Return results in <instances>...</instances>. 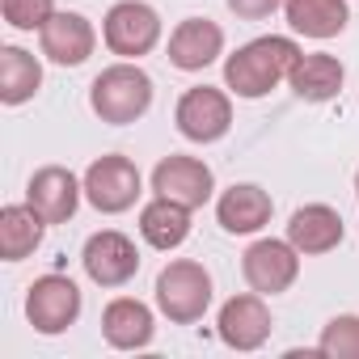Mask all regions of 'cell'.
I'll return each instance as SVG.
<instances>
[{
	"instance_id": "obj_1",
	"label": "cell",
	"mask_w": 359,
	"mask_h": 359,
	"mask_svg": "<svg viewBox=\"0 0 359 359\" xmlns=\"http://www.w3.org/2000/svg\"><path fill=\"white\" fill-rule=\"evenodd\" d=\"M300 55H304V51H300L292 39H283V34L254 39V43L237 47V51L224 60V85H229V93H237V97H245V102L266 97L275 85H283V81L292 76V68H296Z\"/></svg>"
},
{
	"instance_id": "obj_2",
	"label": "cell",
	"mask_w": 359,
	"mask_h": 359,
	"mask_svg": "<svg viewBox=\"0 0 359 359\" xmlns=\"http://www.w3.org/2000/svg\"><path fill=\"white\" fill-rule=\"evenodd\" d=\"M89 106H93V114L102 123L127 127V123L148 114V106H152V76L135 60H118V64H110V68H102L93 76Z\"/></svg>"
},
{
	"instance_id": "obj_3",
	"label": "cell",
	"mask_w": 359,
	"mask_h": 359,
	"mask_svg": "<svg viewBox=\"0 0 359 359\" xmlns=\"http://www.w3.org/2000/svg\"><path fill=\"white\" fill-rule=\"evenodd\" d=\"M208 304H212V275L199 262L173 258L156 275V309L173 325H195V321H203Z\"/></svg>"
},
{
	"instance_id": "obj_4",
	"label": "cell",
	"mask_w": 359,
	"mask_h": 359,
	"mask_svg": "<svg viewBox=\"0 0 359 359\" xmlns=\"http://www.w3.org/2000/svg\"><path fill=\"white\" fill-rule=\"evenodd\" d=\"M102 43L118 60H140L161 43V18L144 0H118L102 22Z\"/></svg>"
},
{
	"instance_id": "obj_5",
	"label": "cell",
	"mask_w": 359,
	"mask_h": 359,
	"mask_svg": "<svg viewBox=\"0 0 359 359\" xmlns=\"http://www.w3.org/2000/svg\"><path fill=\"white\" fill-rule=\"evenodd\" d=\"M81 182H85V199H89L102 216H118V212L135 208V199L144 195L140 169H135L127 156H118V152L97 156V161L85 169Z\"/></svg>"
},
{
	"instance_id": "obj_6",
	"label": "cell",
	"mask_w": 359,
	"mask_h": 359,
	"mask_svg": "<svg viewBox=\"0 0 359 359\" xmlns=\"http://www.w3.org/2000/svg\"><path fill=\"white\" fill-rule=\"evenodd\" d=\"M173 123L191 144H216L233 127V102L216 85H195V89H187L182 97H177Z\"/></svg>"
},
{
	"instance_id": "obj_7",
	"label": "cell",
	"mask_w": 359,
	"mask_h": 359,
	"mask_svg": "<svg viewBox=\"0 0 359 359\" xmlns=\"http://www.w3.org/2000/svg\"><path fill=\"white\" fill-rule=\"evenodd\" d=\"M300 258H304V254H300L287 237H283V241L262 237V241H254V245L245 250L241 275H245V283H250L258 296H279V292H287V287L296 283Z\"/></svg>"
},
{
	"instance_id": "obj_8",
	"label": "cell",
	"mask_w": 359,
	"mask_h": 359,
	"mask_svg": "<svg viewBox=\"0 0 359 359\" xmlns=\"http://www.w3.org/2000/svg\"><path fill=\"white\" fill-rule=\"evenodd\" d=\"M81 317V287L68 275H43L26 292V321L39 334H64Z\"/></svg>"
},
{
	"instance_id": "obj_9",
	"label": "cell",
	"mask_w": 359,
	"mask_h": 359,
	"mask_svg": "<svg viewBox=\"0 0 359 359\" xmlns=\"http://www.w3.org/2000/svg\"><path fill=\"white\" fill-rule=\"evenodd\" d=\"M81 262H85V275H89L97 287H123V283H131L135 271H140V250H135V241H131L127 233L102 229V233H93V237L85 241Z\"/></svg>"
},
{
	"instance_id": "obj_10",
	"label": "cell",
	"mask_w": 359,
	"mask_h": 359,
	"mask_svg": "<svg viewBox=\"0 0 359 359\" xmlns=\"http://www.w3.org/2000/svg\"><path fill=\"white\" fill-rule=\"evenodd\" d=\"M85 199V182L64 169V165H43L34 177H30V187H26V203L47 220V224H68L76 216Z\"/></svg>"
},
{
	"instance_id": "obj_11",
	"label": "cell",
	"mask_w": 359,
	"mask_h": 359,
	"mask_svg": "<svg viewBox=\"0 0 359 359\" xmlns=\"http://www.w3.org/2000/svg\"><path fill=\"white\" fill-rule=\"evenodd\" d=\"M152 191L173 199V203H182V208H203L216 191V173L199 161V156H165L156 169H152Z\"/></svg>"
},
{
	"instance_id": "obj_12",
	"label": "cell",
	"mask_w": 359,
	"mask_h": 359,
	"mask_svg": "<svg viewBox=\"0 0 359 359\" xmlns=\"http://www.w3.org/2000/svg\"><path fill=\"white\" fill-rule=\"evenodd\" d=\"M271 309L258 292H245V296H233L224 300L220 317H216V334L224 346L233 351H258L266 338H271Z\"/></svg>"
},
{
	"instance_id": "obj_13",
	"label": "cell",
	"mask_w": 359,
	"mask_h": 359,
	"mask_svg": "<svg viewBox=\"0 0 359 359\" xmlns=\"http://www.w3.org/2000/svg\"><path fill=\"white\" fill-rule=\"evenodd\" d=\"M224 55V30L208 18H187L169 34V64L177 72H203Z\"/></svg>"
},
{
	"instance_id": "obj_14",
	"label": "cell",
	"mask_w": 359,
	"mask_h": 359,
	"mask_svg": "<svg viewBox=\"0 0 359 359\" xmlns=\"http://www.w3.org/2000/svg\"><path fill=\"white\" fill-rule=\"evenodd\" d=\"M39 43H43V55L60 68H81L93 47H97V30L89 18L81 13H55L43 30H39Z\"/></svg>"
},
{
	"instance_id": "obj_15",
	"label": "cell",
	"mask_w": 359,
	"mask_h": 359,
	"mask_svg": "<svg viewBox=\"0 0 359 359\" xmlns=\"http://www.w3.org/2000/svg\"><path fill=\"white\" fill-rule=\"evenodd\" d=\"M271 212H275L271 195L262 187H254V182H237V187H229L216 199V220L233 237H250V233L266 229L271 224Z\"/></svg>"
},
{
	"instance_id": "obj_16",
	"label": "cell",
	"mask_w": 359,
	"mask_h": 359,
	"mask_svg": "<svg viewBox=\"0 0 359 359\" xmlns=\"http://www.w3.org/2000/svg\"><path fill=\"white\" fill-rule=\"evenodd\" d=\"M287 241H292L300 254H309V258L330 254V250L342 245V216H338L330 203H304V208H296L292 220H287Z\"/></svg>"
},
{
	"instance_id": "obj_17",
	"label": "cell",
	"mask_w": 359,
	"mask_h": 359,
	"mask_svg": "<svg viewBox=\"0 0 359 359\" xmlns=\"http://www.w3.org/2000/svg\"><path fill=\"white\" fill-rule=\"evenodd\" d=\"M152 309L135 296H114L102 309V334L114 351H144L152 342Z\"/></svg>"
},
{
	"instance_id": "obj_18",
	"label": "cell",
	"mask_w": 359,
	"mask_h": 359,
	"mask_svg": "<svg viewBox=\"0 0 359 359\" xmlns=\"http://www.w3.org/2000/svg\"><path fill=\"white\" fill-rule=\"evenodd\" d=\"M342 81H346V68L334 55H325V51L300 55L296 68H292V76H287L292 93L304 97V102H334L342 93Z\"/></svg>"
},
{
	"instance_id": "obj_19",
	"label": "cell",
	"mask_w": 359,
	"mask_h": 359,
	"mask_svg": "<svg viewBox=\"0 0 359 359\" xmlns=\"http://www.w3.org/2000/svg\"><path fill=\"white\" fill-rule=\"evenodd\" d=\"M140 237L152 250H177V245L191 237V208L156 195L152 203L140 208Z\"/></svg>"
},
{
	"instance_id": "obj_20",
	"label": "cell",
	"mask_w": 359,
	"mask_h": 359,
	"mask_svg": "<svg viewBox=\"0 0 359 359\" xmlns=\"http://www.w3.org/2000/svg\"><path fill=\"white\" fill-rule=\"evenodd\" d=\"M283 18L304 39H334L346 30L351 9L346 0H283Z\"/></svg>"
},
{
	"instance_id": "obj_21",
	"label": "cell",
	"mask_w": 359,
	"mask_h": 359,
	"mask_svg": "<svg viewBox=\"0 0 359 359\" xmlns=\"http://www.w3.org/2000/svg\"><path fill=\"white\" fill-rule=\"evenodd\" d=\"M47 220L30 208V203H9L0 212V258L5 262H22L43 245Z\"/></svg>"
},
{
	"instance_id": "obj_22",
	"label": "cell",
	"mask_w": 359,
	"mask_h": 359,
	"mask_svg": "<svg viewBox=\"0 0 359 359\" xmlns=\"http://www.w3.org/2000/svg\"><path fill=\"white\" fill-rule=\"evenodd\" d=\"M39 85H43V64L30 51H22V47L0 51V102L22 106L39 93Z\"/></svg>"
},
{
	"instance_id": "obj_23",
	"label": "cell",
	"mask_w": 359,
	"mask_h": 359,
	"mask_svg": "<svg viewBox=\"0 0 359 359\" xmlns=\"http://www.w3.org/2000/svg\"><path fill=\"white\" fill-rule=\"evenodd\" d=\"M317 351L325 359H359V317L355 313H338L325 321L321 338H317Z\"/></svg>"
},
{
	"instance_id": "obj_24",
	"label": "cell",
	"mask_w": 359,
	"mask_h": 359,
	"mask_svg": "<svg viewBox=\"0 0 359 359\" xmlns=\"http://www.w3.org/2000/svg\"><path fill=\"white\" fill-rule=\"evenodd\" d=\"M0 13L13 30H43L55 18V0H0Z\"/></svg>"
},
{
	"instance_id": "obj_25",
	"label": "cell",
	"mask_w": 359,
	"mask_h": 359,
	"mask_svg": "<svg viewBox=\"0 0 359 359\" xmlns=\"http://www.w3.org/2000/svg\"><path fill=\"white\" fill-rule=\"evenodd\" d=\"M224 5H229L241 22H262V18H271L275 9H283V0H224Z\"/></svg>"
},
{
	"instance_id": "obj_26",
	"label": "cell",
	"mask_w": 359,
	"mask_h": 359,
	"mask_svg": "<svg viewBox=\"0 0 359 359\" xmlns=\"http://www.w3.org/2000/svg\"><path fill=\"white\" fill-rule=\"evenodd\" d=\"M355 195H359V169H355Z\"/></svg>"
}]
</instances>
